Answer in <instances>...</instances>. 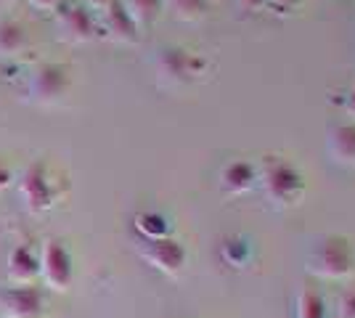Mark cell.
<instances>
[{
    "mask_svg": "<svg viewBox=\"0 0 355 318\" xmlns=\"http://www.w3.org/2000/svg\"><path fill=\"white\" fill-rule=\"evenodd\" d=\"M257 186L273 210H292L305 197V175L286 159H268L257 170Z\"/></svg>",
    "mask_w": 355,
    "mask_h": 318,
    "instance_id": "cell-1",
    "label": "cell"
},
{
    "mask_svg": "<svg viewBox=\"0 0 355 318\" xmlns=\"http://www.w3.org/2000/svg\"><path fill=\"white\" fill-rule=\"evenodd\" d=\"M308 271L324 281H347L355 276V242L342 233L321 236L308 252Z\"/></svg>",
    "mask_w": 355,
    "mask_h": 318,
    "instance_id": "cell-2",
    "label": "cell"
},
{
    "mask_svg": "<svg viewBox=\"0 0 355 318\" xmlns=\"http://www.w3.org/2000/svg\"><path fill=\"white\" fill-rule=\"evenodd\" d=\"M151 64L159 85L164 88H189L193 82H199L209 69V61L202 53L183 46L159 48Z\"/></svg>",
    "mask_w": 355,
    "mask_h": 318,
    "instance_id": "cell-3",
    "label": "cell"
},
{
    "mask_svg": "<svg viewBox=\"0 0 355 318\" xmlns=\"http://www.w3.org/2000/svg\"><path fill=\"white\" fill-rule=\"evenodd\" d=\"M64 191H67V183L53 181V175H51V170H48L43 159L30 162V165L24 167L21 178H19V199L35 215L56 207Z\"/></svg>",
    "mask_w": 355,
    "mask_h": 318,
    "instance_id": "cell-4",
    "label": "cell"
},
{
    "mask_svg": "<svg viewBox=\"0 0 355 318\" xmlns=\"http://www.w3.org/2000/svg\"><path fill=\"white\" fill-rule=\"evenodd\" d=\"M69 85L72 77L64 64H40L27 80V98L37 106H53L67 96Z\"/></svg>",
    "mask_w": 355,
    "mask_h": 318,
    "instance_id": "cell-5",
    "label": "cell"
},
{
    "mask_svg": "<svg viewBox=\"0 0 355 318\" xmlns=\"http://www.w3.org/2000/svg\"><path fill=\"white\" fill-rule=\"evenodd\" d=\"M56 30H59V37L64 43L80 46V43H90L96 37L98 24H96L88 6L61 0L59 8H56Z\"/></svg>",
    "mask_w": 355,
    "mask_h": 318,
    "instance_id": "cell-6",
    "label": "cell"
},
{
    "mask_svg": "<svg viewBox=\"0 0 355 318\" xmlns=\"http://www.w3.org/2000/svg\"><path fill=\"white\" fill-rule=\"evenodd\" d=\"M138 255L154 271L164 273V276H180L183 268H186V263H189V249L178 239H173V236L154 239V242H141Z\"/></svg>",
    "mask_w": 355,
    "mask_h": 318,
    "instance_id": "cell-7",
    "label": "cell"
},
{
    "mask_svg": "<svg viewBox=\"0 0 355 318\" xmlns=\"http://www.w3.org/2000/svg\"><path fill=\"white\" fill-rule=\"evenodd\" d=\"M40 276L51 289L56 292H67L72 287L74 279V265L72 255L67 249V244L59 239H51L43 244V252H40Z\"/></svg>",
    "mask_w": 355,
    "mask_h": 318,
    "instance_id": "cell-8",
    "label": "cell"
},
{
    "mask_svg": "<svg viewBox=\"0 0 355 318\" xmlns=\"http://www.w3.org/2000/svg\"><path fill=\"white\" fill-rule=\"evenodd\" d=\"M6 318H43L45 297L43 289L35 284H16L0 294Z\"/></svg>",
    "mask_w": 355,
    "mask_h": 318,
    "instance_id": "cell-9",
    "label": "cell"
},
{
    "mask_svg": "<svg viewBox=\"0 0 355 318\" xmlns=\"http://www.w3.org/2000/svg\"><path fill=\"white\" fill-rule=\"evenodd\" d=\"M98 14H101V21H96V24H98V30L104 32L109 40L122 43V46H133V43H138L141 30L135 27V21L130 19V14L125 11L122 0H109Z\"/></svg>",
    "mask_w": 355,
    "mask_h": 318,
    "instance_id": "cell-10",
    "label": "cell"
},
{
    "mask_svg": "<svg viewBox=\"0 0 355 318\" xmlns=\"http://www.w3.org/2000/svg\"><path fill=\"white\" fill-rule=\"evenodd\" d=\"M257 186V165L250 159H231L220 170V188L228 197H241L250 194Z\"/></svg>",
    "mask_w": 355,
    "mask_h": 318,
    "instance_id": "cell-11",
    "label": "cell"
},
{
    "mask_svg": "<svg viewBox=\"0 0 355 318\" xmlns=\"http://www.w3.org/2000/svg\"><path fill=\"white\" fill-rule=\"evenodd\" d=\"M326 152L340 167L355 170V122H340L326 136Z\"/></svg>",
    "mask_w": 355,
    "mask_h": 318,
    "instance_id": "cell-12",
    "label": "cell"
},
{
    "mask_svg": "<svg viewBox=\"0 0 355 318\" xmlns=\"http://www.w3.org/2000/svg\"><path fill=\"white\" fill-rule=\"evenodd\" d=\"M40 276V255L30 244H16L8 252V279L14 284H35Z\"/></svg>",
    "mask_w": 355,
    "mask_h": 318,
    "instance_id": "cell-13",
    "label": "cell"
},
{
    "mask_svg": "<svg viewBox=\"0 0 355 318\" xmlns=\"http://www.w3.org/2000/svg\"><path fill=\"white\" fill-rule=\"evenodd\" d=\"M218 255H220V263L231 271H244L254 260V249H252V242L241 233H228L223 236L220 244H218Z\"/></svg>",
    "mask_w": 355,
    "mask_h": 318,
    "instance_id": "cell-14",
    "label": "cell"
},
{
    "mask_svg": "<svg viewBox=\"0 0 355 318\" xmlns=\"http://www.w3.org/2000/svg\"><path fill=\"white\" fill-rule=\"evenodd\" d=\"M135 233L141 236V242H154V239H164L170 236V220L164 218L162 212H138L133 218Z\"/></svg>",
    "mask_w": 355,
    "mask_h": 318,
    "instance_id": "cell-15",
    "label": "cell"
},
{
    "mask_svg": "<svg viewBox=\"0 0 355 318\" xmlns=\"http://www.w3.org/2000/svg\"><path fill=\"white\" fill-rule=\"evenodd\" d=\"M27 48V30L19 21H0V59H11L19 56Z\"/></svg>",
    "mask_w": 355,
    "mask_h": 318,
    "instance_id": "cell-16",
    "label": "cell"
},
{
    "mask_svg": "<svg viewBox=\"0 0 355 318\" xmlns=\"http://www.w3.org/2000/svg\"><path fill=\"white\" fill-rule=\"evenodd\" d=\"M122 6L141 32L148 30L164 11V0H122Z\"/></svg>",
    "mask_w": 355,
    "mask_h": 318,
    "instance_id": "cell-17",
    "label": "cell"
},
{
    "mask_svg": "<svg viewBox=\"0 0 355 318\" xmlns=\"http://www.w3.org/2000/svg\"><path fill=\"white\" fill-rule=\"evenodd\" d=\"M164 8L175 16L178 21H202L209 16V0H164Z\"/></svg>",
    "mask_w": 355,
    "mask_h": 318,
    "instance_id": "cell-18",
    "label": "cell"
},
{
    "mask_svg": "<svg viewBox=\"0 0 355 318\" xmlns=\"http://www.w3.org/2000/svg\"><path fill=\"white\" fill-rule=\"evenodd\" d=\"M295 318H329L326 297L318 289H302V292L297 294Z\"/></svg>",
    "mask_w": 355,
    "mask_h": 318,
    "instance_id": "cell-19",
    "label": "cell"
},
{
    "mask_svg": "<svg viewBox=\"0 0 355 318\" xmlns=\"http://www.w3.org/2000/svg\"><path fill=\"white\" fill-rule=\"evenodd\" d=\"M340 318H355V292H347L340 297V308H337Z\"/></svg>",
    "mask_w": 355,
    "mask_h": 318,
    "instance_id": "cell-20",
    "label": "cell"
},
{
    "mask_svg": "<svg viewBox=\"0 0 355 318\" xmlns=\"http://www.w3.org/2000/svg\"><path fill=\"white\" fill-rule=\"evenodd\" d=\"M236 6L244 14H260L263 8H268V0H236Z\"/></svg>",
    "mask_w": 355,
    "mask_h": 318,
    "instance_id": "cell-21",
    "label": "cell"
},
{
    "mask_svg": "<svg viewBox=\"0 0 355 318\" xmlns=\"http://www.w3.org/2000/svg\"><path fill=\"white\" fill-rule=\"evenodd\" d=\"M300 3L302 0H268V6L276 8V11H295Z\"/></svg>",
    "mask_w": 355,
    "mask_h": 318,
    "instance_id": "cell-22",
    "label": "cell"
},
{
    "mask_svg": "<svg viewBox=\"0 0 355 318\" xmlns=\"http://www.w3.org/2000/svg\"><path fill=\"white\" fill-rule=\"evenodd\" d=\"M340 104H342V109H345V112H347V114L353 117V122H355V85L347 93H345V98H342Z\"/></svg>",
    "mask_w": 355,
    "mask_h": 318,
    "instance_id": "cell-23",
    "label": "cell"
},
{
    "mask_svg": "<svg viewBox=\"0 0 355 318\" xmlns=\"http://www.w3.org/2000/svg\"><path fill=\"white\" fill-rule=\"evenodd\" d=\"M14 181V173H11V167L6 165L3 159H0V188H6L8 183Z\"/></svg>",
    "mask_w": 355,
    "mask_h": 318,
    "instance_id": "cell-24",
    "label": "cell"
},
{
    "mask_svg": "<svg viewBox=\"0 0 355 318\" xmlns=\"http://www.w3.org/2000/svg\"><path fill=\"white\" fill-rule=\"evenodd\" d=\"M30 3L35 8H40V11H56L61 0H30Z\"/></svg>",
    "mask_w": 355,
    "mask_h": 318,
    "instance_id": "cell-25",
    "label": "cell"
},
{
    "mask_svg": "<svg viewBox=\"0 0 355 318\" xmlns=\"http://www.w3.org/2000/svg\"><path fill=\"white\" fill-rule=\"evenodd\" d=\"M85 3H88L90 8H96V11H101V8H104L106 3H109V0H85Z\"/></svg>",
    "mask_w": 355,
    "mask_h": 318,
    "instance_id": "cell-26",
    "label": "cell"
},
{
    "mask_svg": "<svg viewBox=\"0 0 355 318\" xmlns=\"http://www.w3.org/2000/svg\"><path fill=\"white\" fill-rule=\"evenodd\" d=\"M6 3H11V0H0V6H6Z\"/></svg>",
    "mask_w": 355,
    "mask_h": 318,
    "instance_id": "cell-27",
    "label": "cell"
},
{
    "mask_svg": "<svg viewBox=\"0 0 355 318\" xmlns=\"http://www.w3.org/2000/svg\"><path fill=\"white\" fill-rule=\"evenodd\" d=\"M209 3H212V0H209Z\"/></svg>",
    "mask_w": 355,
    "mask_h": 318,
    "instance_id": "cell-28",
    "label": "cell"
},
{
    "mask_svg": "<svg viewBox=\"0 0 355 318\" xmlns=\"http://www.w3.org/2000/svg\"><path fill=\"white\" fill-rule=\"evenodd\" d=\"M3 318H6V316H3Z\"/></svg>",
    "mask_w": 355,
    "mask_h": 318,
    "instance_id": "cell-29",
    "label": "cell"
}]
</instances>
